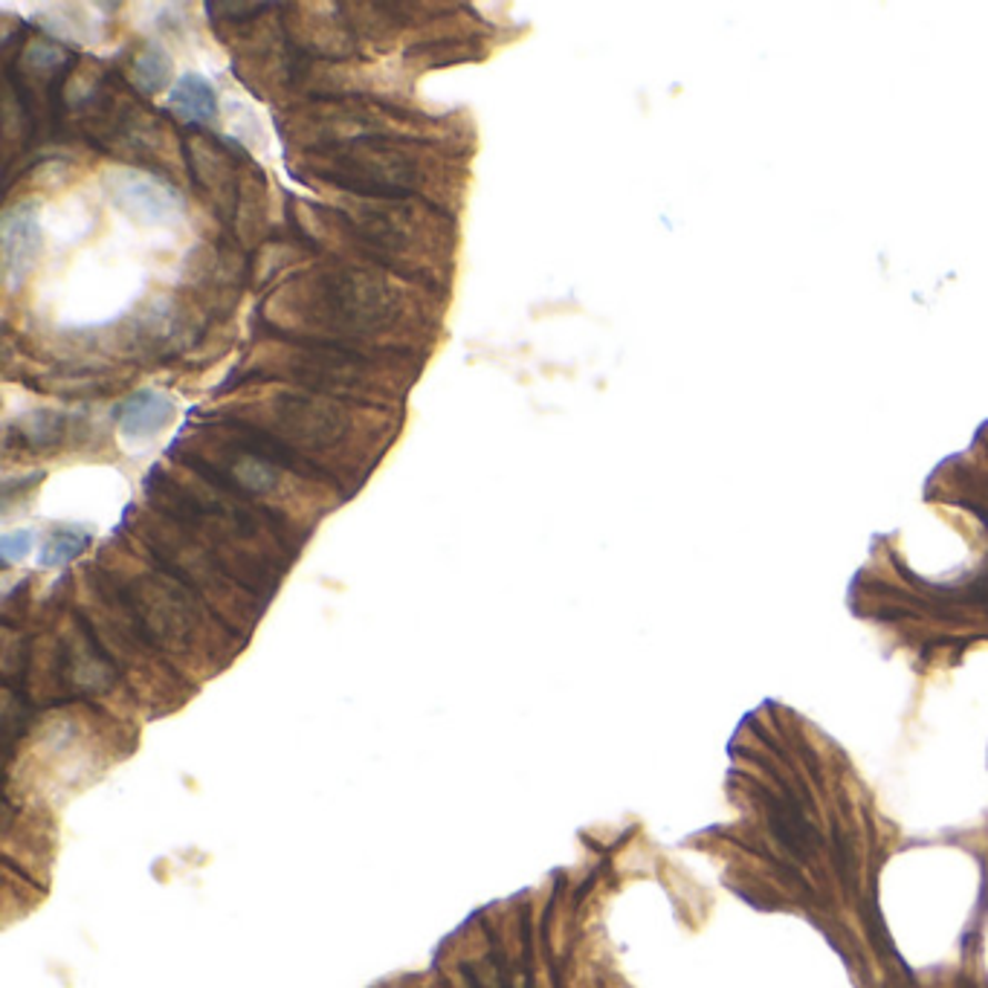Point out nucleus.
Segmentation results:
<instances>
[{
    "label": "nucleus",
    "instance_id": "1",
    "mask_svg": "<svg viewBox=\"0 0 988 988\" xmlns=\"http://www.w3.org/2000/svg\"><path fill=\"white\" fill-rule=\"evenodd\" d=\"M435 293L377 268L327 259L284 279L259 311L261 336L417 354L438 325Z\"/></svg>",
    "mask_w": 988,
    "mask_h": 988
},
{
    "label": "nucleus",
    "instance_id": "2",
    "mask_svg": "<svg viewBox=\"0 0 988 988\" xmlns=\"http://www.w3.org/2000/svg\"><path fill=\"white\" fill-rule=\"evenodd\" d=\"M290 221L305 246H336L331 259L386 270L430 293H441L453 275L458 244L455 218L430 201L354 194H345L331 206L293 201Z\"/></svg>",
    "mask_w": 988,
    "mask_h": 988
},
{
    "label": "nucleus",
    "instance_id": "3",
    "mask_svg": "<svg viewBox=\"0 0 988 988\" xmlns=\"http://www.w3.org/2000/svg\"><path fill=\"white\" fill-rule=\"evenodd\" d=\"M151 511L198 540L241 588L268 603L299 551L290 522L239 493L223 491L198 473L186 478L157 467L145 478Z\"/></svg>",
    "mask_w": 988,
    "mask_h": 988
},
{
    "label": "nucleus",
    "instance_id": "4",
    "mask_svg": "<svg viewBox=\"0 0 988 988\" xmlns=\"http://www.w3.org/2000/svg\"><path fill=\"white\" fill-rule=\"evenodd\" d=\"M417 372L421 357L403 351H354L261 336V349L232 374L230 389H241L244 383H279L349 403L394 410L410 394Z\"/></svg>",
    "mask_w": 988,
    "mask_h": 988
},
{
    "label": "nucleus",
    "instance_id": "5",
    "mask_svg": "<svg viewBox=\"0 0 988 988\" xmlns=\"http://www.w3.org/2000/svg\"><path fill=\"white\" fill-rule=\"evenodd\" d=\"M299 180L325 183L354 198L430 201L446 209L458 189L438 142L412 134H360L325 149L290 154Z\"/></svg>",
    "mask_w": 988,
    "mask_h": 988
},
{
    "label": "nucleus",
    "instance_id": "6",
    "mask_svg": "<svg viewBox=\"0 0 988 988\" xmlns=\"http://www.w3.org/2000/svg\"><path fill=\"white\" fill-rule=\"evenodd\" d=\"M171 455L215 487L239 493L250 502L273 496L282 487L284 473L311 478V482L336 484L305 455L290 450L270 432L221 415L212 417L209 424L192 426L171 446Z\"/></svg>",
    "mask_w": 988,
    "mask_h": 988
},
{
    "label": "nucleus",
    "instance_id": "7",
    "mask_svg": "<svg viewBox=\"0 0 988 988\" xmlns=\"http://www.w3.org/2000/svg\"><path fill=\"white\" fill-rule=\"evenodd\" d=\"M264 392L255 397H239L230 403V410H221L218 415L241 421V424L259 426L270 432L273 438L305 455L311 464L327 473L320 464V455L340 453L363 430V417H372L380 412L377 406H363V403H349L327 394L308 392V389L279 386V383H255ZM372 432V430H363Z\"/></svg>",
    "mask_w": 988,
    "mask_h": 988
},
{
    "label": "nucleus",
    "instance_id": "8",
    "mask_svg": "<svg viewBox=\"0 0 988 988\" xmlns=\"http://www.w3.org/2000/svg\"><path fill=\"white\" fill-rule=\"evenodd\" d=\"M209 325V313L189 293H157L111 327L108 349L137 365L169 363L198 345Z\"/></svg>",
    "mask_w": 988,
    "mask_h": 988
},
{
    "label": "nucleus",
    "instance_id": "9",
    "mask_svg": "<svg viewBox=\"0 0 988 988\" xmlns=\"http://www.w3.org/2000/svg\"><path fill=\"white\" fill-rule=\"evenodd\" d=\"M183 154H186V174L192 186L212 206L218 221L232 230L246 169L253 165V160L235 142L221 140L212 131H192V128L183 134Z\"/></svg>",
    "mask_w": 988,
    "mask_h": 988
},
{
    "label": "nucleus",
    "instance_id": "10",
    "mask_svg": "<svg viewBox=\"0 0 988 988\" xmlns=\"http://www.w3.org/2000/svg\"><path fill=\"white\" fill-rule=\"evenodd\" d=\"M250 268V253L235 241L201 246L189 259L186 293L209 313V320H223L239 305Z\"/></svg>",
    "mask_w": 988,
    "mask_h": 988
},
{
    "label": "nucleus",
    "instance_id": "11",
    "mask_svg": "<svg viewBox=\"0 0 988 988\" xmlns=\"http://www.w3.org/2000/svg\"><path fill=\"white\" fill-rule=\"evenodd\" d=\"M59 669L68 687L79 693H99L111 687L117 678V667L99 647L97 635L84 617H75L73 629L59 644Z\"/></svg>",
    "mask_w": 988,
    "mask_h": 988
},
{
    "label": "nucleus",
    "instance_id": "12",
    "mask_svg": "<svg viewBox=\"0 0 988 988\" xmlns=\"http://www.w3.org/2000/svg\"><path fill=\"white\" fill-rule=\"evenodd\" d=\"M41 253V226L36 203H18L3 215V268L9 282L21 284Z\"/></svg>",
    "mask_w": 988,
    "mask_h": 988
},
{
    "label": "nucleus",
    "instance_id": "13",
    "mask_svg": "<svg viewBox=\"0 0 988 988\" xmlns=\"http://www.w3.org/2000/svg\"><path fill=\"white\" fill-rule=\"evenodd\" d=\"M113 198L125 209L128 215L142 223L169 221L180 212L178 192L157 178H142V174H122L113 183Z\"/></svg>",
    "mask_w": 988,
    "mask_h": 988
},
{
    "label": "nucleus",
    "instance_id": "14",
    "mask_svg": "<svg viewBox=\"0 0 988 988\" xmlns=\"http://www.w3.org/2000/svg\"><path fill=\"white\" fill-rule=\"evenodd\" d=\"M174 403L165 397L163 392L157 389H137L125 397V401L117 406L113 412V421L120 426V432L125 438H154L165 426H171L174 421Z\"/></svg>",
    "mask_w": 988,
    "mask_h": 988
},
{
    "label": "nucleus",
    "instance_id": "15",
    "mask_svg": "<svg viewBox=\"0 0 988 988\" xmlns=\"http://www.w3.org/2000/svg\"><path fill=\"white\" fill-rule=\"evenodd\" d=\"M128 380V372H111L104 365H75L59 363L56 369L38 377L36 389L52 394H64V397H99V394L120 392L122 383Z\"/></svg>",
    "mask_w": 988,
    "mask_h": 988
},
{
    "label": "nucleus",
    "instance_id": "16",
    "mask_svg": "<svg viewBox=\"0 0 988 988\" xmlns=\"http://www.w3.org/2000/svg\"><path fill=\"white\" fill-rule=\"evenodd\" d=\"M120 75L140 97H157L174 79V64H171L169 52L163 47L140 41V44L128 47L125 56H122Z\"/></svg>",
    "mask_w": 988,
    "mask_h": 988
},
{
    "label": "nucleus",
    "instance_id": "17",
    "mask_svg": "<svg viewBox=\"0 0 988 988\" xmlns=\"http://www.w3.org/2000/svg\"><path fill=\"white\" fill-rule=\"evenodd\" d=\"M70 430H73V417L64 415V412L36 410L30 415L18 417L16 424L9 426L7 446L18 441L21 450H30V453H52L68 441Z\"/></svg>",
    "mask_w": 988,
    "mask_h": 988
},
{
    "label": "nucleus",
    "instance_id": "18",
    "mask_svg": "<svg viewBox=\"0 0 988 988\" xmlns=\"http://www.w3.org/2000/svg\"><path fill=\"white\" fill-rule=\"evenodd\" d=\"M169 113H174L183 125H189L192 131H209V128L218 125V97L212 84L201 75H186L180 79L169 93V102H165Z\"/></svg>",
    "mask_w": 988,
    "mask_h": 988
},
{
    "label": "nucleus",
    "instance_id": "19",
    "mask_svg": "<svg viewBox=\"0 0 988 988\" xmlns=\"http://www.w3.org/2000/svg\"><path fill=\"white\" fill-rule=\"evenodd\" d=\"M484 56V47L476 38H426L406 52V61L421 68H438V64H458V61H476Z\"/></svg>",
    "mask_w": 988,
    "mask_h": 988
},
{
    "label": "nucleus",
    "instance_id": "20",
    "mask_svg": "<svg viewBox=\"0 0 988 988\" xmlns=\"http://www.w3.org/2000/svg\"><path fill=\"white\" fill-rule=\"evenodd\" d=\"M88 545V534L82 528H56L44 543V565H64L75 559Z\"/></svg>",
    "mask_w": 988,
    "mask_h": 988
},
{
    "label": "nucleus",
    "instance_id": "21",
    "mask_svg": "<svg viewBox=\"0 0 988 988\" xmlns=\"http://www.w3.org/2000/svg\"><path fill=\"white\" fill-rule=\"evenodd\" d=\"M30 545H32L30 531H21V534L7 536V540H3V557L7 559L27 557V554H30Z\"/></svg>",
    "mask_w": 988,
    "mask_h": 988
}]
</instances>
